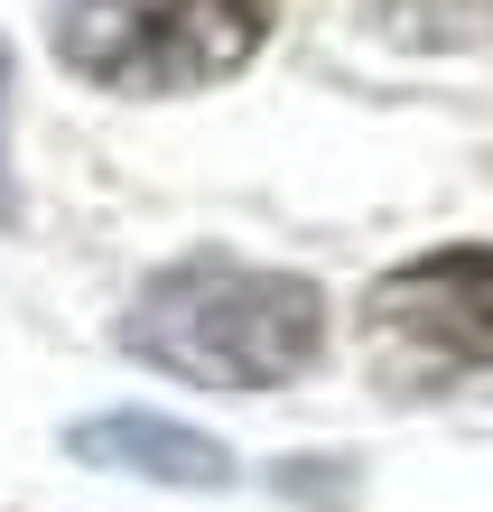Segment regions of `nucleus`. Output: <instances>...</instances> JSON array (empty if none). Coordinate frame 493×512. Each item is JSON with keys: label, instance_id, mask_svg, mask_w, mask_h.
<instances>
[{"label": "nucleus", "instance_id": "4", "mask_svg": "<svg viewBox=\"0 0 493 512\" xmlns=\"http://www.w3.org/2000/svg\"><path fill=\"white\" fill-rule=\"evenodd\" d=\"M66 457L84 466H112V475H140V485H187V494H224L233 485V447L187 429L168 410H103V419H75L66 429Z\"/></svg>", "mask_w": 493, "mask_h": 512}, {"label": "nucleus", "instance_id": "2", "mask_svg": "<svg viewBox=\"0 0 493 512\" xmlns=\"http://www.w3.org/2000/svg\"><path fill=\"white\" fill-rule=\"evenodd\" d=\"M280 0H56V56L103 94H205L242 75Z\"/></svg>", "mask_w": 493, "mask_h": 512}, {"label": "nucleus", "instance_id": "5", "mask_svg": "<svg viewBox=\"0 0 493 512\" xmlns=\"http://www.w3.org/2000/svg\"><path fill=\"white\" fill-rule=\"evenodd\" d=\"M0 131H10V47H0ZM19 215V196H10V140H0V224Z\"/></svg>", "mask_w": 493, "mask_h": 512}, {"label": "nucleus", "instance_id": "3", "mask_svg": "<svg viewBox=\"0 0 493 512\" xmlns=\"http://www.w3.org/2000/svg\"><path fill=\"white\" fill-rule=\"evenodd\" d=\"M363 354L382 391L428 401L456 373H493V243H438L363 289Z\"/></svg>", "mask_w": 493, "mask_h": 512}, {"label": "nucleus", "instance_id": "1", "mask_svg": "<svg viewBox=\"0 0 493 512\" xmlns=\"http://www.w3.org/2000/svg\"><path fill=\"white\" fill-rule=\"evenodd\" d=\"M121 345L149 373H177L196 391H280L326 354V298L298 270H261V261H224V252H187L168 270H149L131 289Z\"/></svg>", "mask_w": 493, "mask_h": 512}]
</instances>
